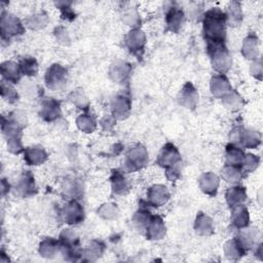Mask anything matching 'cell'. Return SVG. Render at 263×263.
I'll use <instances>...</instances> for the list:
<instances>
[{
    "instance_id": "cell-1",
    "label": "cell",
    "mask_w": 263,
    "mask_h": 263,
    "mask_svg": "<svg viewBox=\"0 0 263 263\" xmlns=\"http://www.w3.org/2000/svg\"><path fill=\"white\" fill-rule=\"evenodd\" d=\"M226 16L218 8L207 12L204 19V34L208 44H224Z\"/></svg>"
},
{
    "instance_id": "cell-2",
    "label": "cell",
    "mask_w": 263,
    "mask_h": 263,
    "mask_svg": "<svg viewBox=\"0 0 263 263\" xmlns=\"http://www.w3.org/2000/svg\"><path fill=\"white\" fill-rule=\"evenodd\" d=\"M208 52L212 57L213 67L225 72L230 66V56L226 50L224 44H208Z\"/></svg>"
},
{
    "instance_id": "cell-3",
    "label": "cell",
    "mask_w": 263,
    "mask_h": 263,
    "mask_svg": "<svg viewBox=\"0 0 263 263\" xmlns=\"http://www.w3.org/2000/svg\"><path fill=\"white\" fill-rule=\"evenodd\" d=\"M180 159V154L176 147L172 144H166L158 156V163L165 168L171 169L172 165H176Z\"/></svg>"
},
{
    "instance_id": "cell-4",
    "label": "cell",
    "mask_w": 263,
    "mask_h": 263,
    "mask_svg": "<svg viewBox=\"0 0 263 263\" xmlns=\"http://www.w3.org/2000/svg\"><path fill=\"white\" fill-rule=\"evenodd\" d=\"M148 198L150 199V202L154 207H158L162 204H164L169 199V193L165 187L157 185L152 188H150L149 193L147 194Z\"/></svg>"
},
{
    "instance_id": "cell-5",
    "label": "cell",
    "mask_w": 263,
    "mask_h": 263,
    "mask_svg": "<svg viewBox=\"0 0 263 263\" xmlns=\"http://www.w3.org/2000/svg\"><path fill=\"white\" fill-rule=\"evenodd\" d=\"M247 198L245 188L243 187H232L229 188L226 194V200L229 207L233 208L238 205H241Z\"/></svg>"
},
{
    "instance_id": "cell-6",
    "label": "cell",
    "mask_w": 263,
    "mask_h": 263,
    "mask_svg": "<svg viewBox=\"0 0 263 263\" xmlns=\"http://www.w3.org/2000/svg\"><path fill=\"white\" fill-rule=\"evenodd\" d=\"M184 21V14L182 11L177 8H172V10L166 15V23H168L169 28L173 32H178L180 27L182 26Z\"/></svg>"
},
{
    "instance_id": "cell-7",
    "label": "cell",
    "mask_w": 263,
    "mask_h": 263,
    "mask_svg": "<svg viewBox=\"0 0 263 263\" xmlns=\"http://www.w3.org/2000/svg\"><path fill=\"white\" fill-rule=\"evenodd\" d=\"M66 70L64 68H60V71L58 75H55V72L53 68L49 69V71H47L46 73V84L47 86H49L50 89H53V90H57L59 89L61 85H63L65 82V75H66Z\"/></svg>"
},
{
    "instance_id": "cell-8",
    "label": "cell",
    "mask_w": 263,
    "mask_h": 263,
    "mask_svg": "<svg viewBox=\"0 0 263 263\" xmlns=\"http://www.w3.org/2000/svg\"><path fill=\"white\" fill-rule=\"evenodd\" d=\"M226 158L229 165L238 166L244 162L245 155L242 149L234 146L233 144H230L226 148Z\"/></svg>"
},
{
    "instance_id": "cell-9",
    "label": "cell",
    "mask_w": 263,
    "mask_h": 263,
    "mask_svg": "<svg viewBox=\"0 0 263 263\" xmlns=\"http://www.w3.org/2000/svg\"><path fill=\"white\" fill-rule=\"evenodd\" d=\"M232 221L233 224L238 228L246 227L249 222L248 210L242 205L236 206V208L233 210L232 213Z\"/></svg>"
},
{
    "instance_id": "cell-10",
    "label": "cell",
    "mask_w": 263,
    "mask_h": 263,
    "mask_svg": "<svg viewBox=\"0 0 263 263\" xmlns=\"http://www.w3.org/2000/svg\"><path fill=\"white\" fill-rule=\"evenodd\" d=\"M42 116L46 121L52 122L60 116V103L55 100L46 101L42 107Z\"/></svg>"
},
{
    "instance_id": "cell-11",
    "label": "cell",
    "mask_w": 263,
    "mask_h": 263,
    "mask_svg": "<svg viewBox=\"0 0 263 263\" xmlns=\"http://www.w3.org/2000/svg\"><path fill=\"white\" fill-rule=\"evenodd\" d=\"M2 70H3V75L9 81H13L14 83H17L19 81L21 74H20V68L18 67L17 64L13 62H7L3 64Z\"/></svg>"
},
{
    "instance_id": "cell-12",
    "label": "cell",
    "mask_w": 263,
    "mask_h": 263,
    "mask_svg": "<svg viewBox=\"0 0 263 263\" xmlns=\"http://www.w3.org/2000/svg\"><path fill=\"white\" fill-rule=\"evenodd\" d=\"M20 69L25 75H30L31 76V75H35L36 74L38 66H37L36 61L33 58L28 57V58H25V59H23L21 61Z\"/></svg>"
},
{
    "instance_id": "cell-13",
    "label": "cell",
    "mask_w": 263,
    "mask_h": 263,
    "mask_svg": "<svg viewBox=\"0 0 263 263\" xmlns=\"http://www.w3.org/2000/svg\"><path fill=\"white\" fill-rule=\"evenodd\" d=\"M141 36H142L141 32L132 31V32H130V34L127 38V43H128L129 47L133 53L142 51V49H143V45H144L145 42H138L139 40H141ZM143 40H144V39H143Z\"/></svg>"
},
{
    "instance_id": "cell-14",
    "label": "cell",
    "mask_w": 263,
    "mask_h": 263,
    "mask_svg": "<svg viewBox=\"0 0 263 263\" xmlns=\"http://www.w3.org/2000/svg\"><path fill=\"white\" fill-rule=\"evenodd\" d=\"M112 187L116 194H121V195L125 194V191L128 190V185L125 178L118 172H115V174H113Z\"/></svg>"
}]
</instances>
